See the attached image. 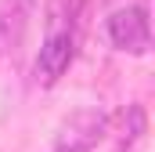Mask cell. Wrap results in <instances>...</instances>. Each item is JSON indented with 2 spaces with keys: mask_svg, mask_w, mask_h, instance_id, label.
<instances>
[{
  "mask_svg": "<svg viewBox=\"0 0 155 152\" xmlns=\"http://www.w3.org/2000/svg\"><path fill=\"white\" fill-rule=\"evenodd\" d=\"M72 58H76L72 11L65 15V11H61V4H54V7H51V22H47L43 47H40V54H36V65H33L36 83H40V87H54V83L65 76V69L72 65Z\"/></svg>",
  "mask_w": 155,
  "mask_h": 152,
  "instance_id": "cell-1",
  "label": "cell"
},
{
  "mask_svg": "<svg viewBox=\"0 0 155 152\" xmlns=\"http://www.w3.org/2000/svg\"><path fill=\"white\" fill-rule=\"evenodd\" d=\"M33 11H36V0H0V58L18 54Z\"/></svg>",
  "mask_w": 155,
  "mask_h": 152,
  "instance_id": "cell-4",
  "label": "cell"
},
{
  "mask_svg": "<svg viewBox=\"0 0 155 152\" xmlns=\"http://www.w3.org/2000/svg\"><path fill=\"white\" fill-rule=\"evenodd\" d=\"M108 134V116L97 109H76L54 138V152H94L97 141Z\"/></svg>",
  "mask_w": 155,
  "mask_h": 152,
  "instance_id": "cell-3",
  "label": "cell"
},
{
  "mask_svg": "<svg viewBox=\"0 0 155 152\" xmlns=\"http://www.w3.org/2000/svg\"><path fill=\"white\" fill-rule=\"evenodd\" d=\"M105 29H108V40H112L116 51L148 54V47H152V22H148V7L144 4H130V7L112 11Z\"/></svg>",
  "mask_w": 155,
  "mask_h": 152,
  "instance_id": "cell-2",
  "label": "cell"
},
{
  "mask_svg": "<svg viewBox=\"0 0 155 152\" xmlns=\"http://www.w3.org/2000/svg\"><path fill=\"white\" fill-rule=\"evenodd\" d=\"M123 123H126V141H137L144 134V109L141 105H130L126 116H123Z\"/></svg>",
  "mask_w": 155,
  "mask_h": 152,
  "instance_id": "cell-5",
  "label": "cell"
}]
</instances>
